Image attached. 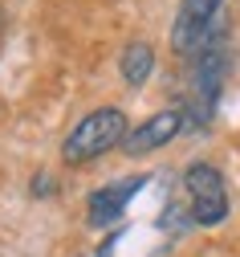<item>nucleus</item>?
I'll use <instances>...</instances> for the list:
<instances>
[{"label":"nucleus","mask_w":240,"mask_h":257,"mask_svg":"<svg viewBox=\"0 0 240 257\" xmlns=\"http://www.w3.org/2000/svg\"><path fill=\"white\" fill-rule=\"evenodd\" d=\"M126 131H130V122H126V114L118 106H98L86 118H78L74 131L61 139V159H65V164H74V168L78 164H94L98 155L122 147Z\"/></svg>","instance_id":"nucleus-1"},{"label":"nucleus","mask_w":240,"mask_h":257,"mask_svg":"<svg viewBox=\"0 0 240 257\" xmlns=\"http://www.w3.org/2000/svg\"><path fill=\"white\" fill-rule=\"evenodd\" d=\"M147 188V176H122V180H110V184H102L98 192H90V224L94 229H110V224H118L122 208L134 200V192H143Z\"/></svg>","instance_id":"nucleus-4"},{"label":"nucleus","mask_w":240,"mask_h":257,"mask_svg":"<svg viewBox=\"0 0 240 257\" xmlns=\"http://www.w3.org/2000/svg\"><path fill=\"white\" fill-rule=\"evenodd\" d=\"M220 25H224V0H183L175 25H171V49L183 57L203 53L208 45H216Z\"/></svg>","instance_id":"nucleus-2"},{"label":"nucleus","mask_w":240,"mask_h":257,"mask_svg":"<svg viewBox=\"0 0 240 257\" xmlns=\"http://www.w3.org/2000/svg\"><path fill=\"white\" fill-rule=\"evenodd\" d=\"M183 188H187V200H191V220L212 229L228 216V184L220 176V168L212 164H191L183 172Z\"/></svg>","instance_id":"nucleus-3"},{"label":"nucleus","mask_w":240,"mask_h":257,"mask_svg":"<svg viewBox=\"0 0 240 257\" xmlns=\"http://www.w3.org/2000/svg\"><path fill=\"white\" fill-rule=\"evenodd\" d=\"M179 131H183V110H159V114H151L147 122L130 126L126 139H122V151H126V155H147V151L171 143Z\"/></svg>","instance_id":"nucleus-5"},{"label":"nucleus","mask_w":240,"mask_h":257,"mask_svg":"<svg viewBox=\"0 0 240 257\" xmlns=\"http://www.w3.org/2000/svg\"><path fill=\"white\" fill-rule=\"evenodd\" d=\"M118 70H122V78H126L130 86H143V82L155 74V49H151L147 41H130V45L122 49V57H118Z\"/></svg>","instance_id":"nucleus-6"},{"label":"nucleus","mask_w":240,"mask_h":257,"mask_svg":"<svg viewBox=\"0 0 240 257\" xmlns=\"http://www.w3.org/2000/svg\"><path fill=\"white\" fill-rule=\"evenodd\" d=\"M53 192V176H33V196H49Z\"/></svg>","instance_id":"nucleus-7"}]
</instances>
